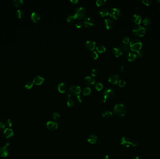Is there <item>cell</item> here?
Wrapping results in <instances>:
<instances>
[{"label":"cell","instance_id":"ac0fdd59","mask_svg":"<svg viewBox=\"0 0 160 159\" xmlns=\"http://www.w3.org/2000/svg\"><path fill=\"white\" fill-rule=\"evenodd\" d=\"M104 26L107 29H110L114 26L113 21L110 18H107L104 20Z\"/></svg>","mask_w":160,"mask_h":159},{"label":"cell","instance_id":"d590c367","mask_svg":"<svg viewBox=\"0 0 160 159\" xmlns=\"http://www.w3.org/2000/svg\"><path fill=\"white\" fill-rule=\"evenodd\" d=\"M33 85V82H31V81H28L25 83V87L27 89H30L32 87Z\"/></svg>","mask_w":160,"mask_h":159},{"label":"cell","instance_id":"4dcf8cb0","mask_svg":"<svg viewBox=\"0 0 160 159\" xmlns=\"http://www.w3.org/2000/svg\"><path fill=\"white\" fill-rule=\"evenodd\" d=\"M52 118L54 120L58 121L61 119V116L58 112H54L52 114Z\"/></svg>","mask_w":160,"mask_h":159},{"label":"cell","instance_id":"816d5d0a","mask_svg":"<svg viewBox=\"0 0 160 159\" xmlns=\"http://www.w3.org/2000/svg\"><path fill=\"white\" fill-rule=\"evenodd\" d=\"M134 159H141L139 157H138V156H137V157H135V158H134Z\"/></svg>","mask_w":160,"mask_h":159},{"label":"cell","instance_id":"e575fe53","mask_svg":"<svg viewBox=\"0 0 160 159\" xmlns=\"http://www.w3.org/2000/svg\"><path fill=\"white\" fill-rule=\"evenodd\" d=\"M106 2V0H97L96 1V4L98 6H102L105 4Z\"/></svg>","mask_w":160,"mask_h":159},{"label":"cell","instance_id":"60d3db41","mask_svg":"<svg viewBox=\"0 0 160 159\" xmlns=\"http://www.w3.org/2000/svg\"><path fill=\"white\" fill-rule=\"evenodd\" d=\"M119 85L120 87H124L125 85V82L123 79H120L119 81Z\"/></svg>","mask_w":160,"mask_h":159},{"label":"cell","instance_id":"f35d334b","mask_svg":"<svg viewBox=\"0 0 160 159\" xmlns=\"http://www.w3.org/2000/svg\"><path fill=\"white\" fill-rule=\"evenodd\" d=\"M142 2L144 5L148 6H150L152 3V1L151 0H143Z\"/></svg>","mask_w":160,"mask_h":159},{"label":"cell","instance_id":"681fc988","mask_svg":"<svg viewBox=\"0 0 160 159\" xmlns=\"http://www.w3.org/2000/svg\"><path fill=\"white\" fill-rule=\"evenodd\" d=\"M66 98H67V99H69V98H70V97H71V95H70V94H69V93H67L66 95Z\"/></svg>","mask_w":160,"mask_h":159},{"label":"cell","instance_id":"bcb514c9","mask_svg":"<svg viewBox=\"0 0 160 159\" xmlns=\"http://www.w3.org/2000/svg\"><path fill=\"white\" fill-rule=\"evenodd\" d=\"M136 56H137V58L138 57V58H140L141 57H142V53L141 52H140V51H138V52H137L136 53Z\"/></svg>","mask_w":160,"mask_h":159},{"label":"cell","instance_id":"d6a6232c","mask_svg":"<svg viewBox=\"0 0 160 159\" xmlns=\"http://www.w3.org/2000/svg\"><path fill=\"white\" fill-rule=\"evenodd\" d=\"M75 18H75L74 15H72V14H70V15H69L67 16V20L68 22L72 23H73L74 21H75Z\"/></svg>","mask_w":160,"mask_h":159},{"label":"cell","instance_id":"7402d4cb","mask_svg":"<svg viewBox=\"0 0 160 159\" xmlns=\"http://www.w3.org/2000/svg\"><path fill=\"white\" fill-rule=\"evenodd\" d=\"M112 52L114 55L116 57H119L123 54L122 50L118 48H114L112 50Z\"/></svg>","mask_w":160,"mask_h":159},{"label":"cell","instance_id":"7bdbcfd3","mask_svg":"<svg viewBox=\"0 0 160 159\" xmlns=\"http://www.w3.org/2000/svg\"><path fill=\"white\" fill-rule=\"evenodd\" d=\"M77 100H78L79 102L81 103V102H82L83 101V97L82 96H81V95H78L77 96Z\"/></svg>","mask_w":160,"mask_h":159},{"label":"cell","instance_id":"6da1fadb","mask_svg":"<svg viewBox=\"0 0 160 159\" xmlns=\"http://www.w3.org/2000/svg\"><path fill=\"white\" fill-rule=\"evenodd\" d=\"M126 113L127 109L123 104H117L114 107L113 113L117 116L119 117H122L126 114Z\"/></svg>","mask_w":160,"mask_h":159},{"label":"cell","instance_id":"f5cc1de1","mask_svg":"<svg viewBox=\"0 0 160 159\" xmlns=\"http://www.w3.org/2000/svg\"><path fill=\"white\" fill-rule=\"evenodd\" d=\"M156 2H158V3H160V0H156Z\"/></svg>","mask_w":160,"mask_h":159},{"label":"cell","instance_id":"2e32d148","mask_svg":"<svg viewBox=\"0 0 160 159\" xmlns=\"http://www.w3.org/2000/svg\"><path fill=\"white\" fill-rule=\"evenodd\" d=\"M98 140V137L96 135H89L87 138V141H88V142L91 144H95Z\"/></svg>","mask_w":160,"mask_h":159},{"label":"cell","instance_id":"7c38bea8","mask_svg":"<svg viewBox=\"0 0 160 159\" xmlns=\"http://www.w3.org/2000/svg\"><path fill=\"white\" fill-rule=\"evenodd\" d=\"M96 43L92 40L87 41L85 43V46L87 49L89 50H94L96 48Z\"/></svg>","mask_w":160,"mask_h":159},{"label":"cell","instance_id":"ba28073f","mask_svg":"<svg viewBox=\"0 0 160 159\" xmlns=\"http://www.w3.org/2000/svg\"><path fill=\"white\" fill-rule=\"evenodd\" d=\"M81 91V89L80 86L77 85H72L69 88V92L70 94L73 95H79Z\"/></svg>","mask_w":160,"mask_h":159},{"label":"cell","instance_id":"8fae6325","mask_svg":"<svg viewBox=\"0 0 160 159\" xmlns=\"http://www.w3.org/2000/svg\"><path fill=\"white\" fill-rule=\"evenodd\" d=\"M8 146H5L1 147L0 148V155L3 158L7 157L9 154V150L8 148Z\"/></svg>","mask_w":160,"mask_h":159},{"label":"cell","instance_id":"f907efd6","mask_svg":"<svg viewBox=\"0 0 160 159\" xmlns=\"http://www.w3.org/2000/svg\"><path fill=\"white\" fill-rule=\"evenodd\" d=\"M105 159H110V157L108 155H106L105 156Z\"/></svg>","mask_w":160,"mask_h":159},{"label":"cell","instance_id":"8992f818","mask_svg":"<svg viewBox=\"0 0 160 159\" xmlns=\"http://www.w3.org/2000/svg\"><path fill=\"white\" fill-rule=\"evenodd\" d=\"M86 14V11L85 9L83 7L77 8L75 10L74 16L75 18L80 19H82Z\"/></svg>","mask_w":160,"mask_h":159},{"label":"cell","instance_id":"8d00e7d4","mask_svg":"<svg viewBox=\"0 0 160 159\" xmlns=\"http://www.w3.org/2000/svg\"><path fill=\"white\" fill-rule=\"evenodd\" d=\"M123 42L125 44H127L130 43V39L128 36H124L123 38Z\"/></svg>","mask_w":160,"mask_h":159},{"label":"cell","instance_id":"db71d44e","mask_svg":"<svg viewBox=\"0 0 160 159\" xmlns=\"http://www.w3.org/2000/svg\"></svg>","mask_w":160,"mask_h":159},{"label":"cell","instance_id":"4fadbf2b","mask_svg":"<svg viewBox=\"0 0 160 159\" xmlns=\"http://www.w3.org/2000/svg\"><path fill=\"white\" fill-rule=\"evenodd\" d=\"M119 79V77L118 75L114 74V75H112L111 76L109 77L108 81L109 82L113 85H115L117 84Z\"/></svg>","mask_w":160,"mask_h":159},{"label":"cell","instance_id":"484cf974","mask_svg":"<svg viewBox=\"0 0 160 159\" xmlns=\"http://www.w3.org/2000/svg\"><path fill=\"white\" fill-rule=\"evenodd\" d=\"M82 92H83V95H84V96H87L88 95H89L91 93V90L89 87H86L83 89Z\"/></svg>","mask_w":160,"mask_h":159},{"label":"cell","instance_id":"52a82bcc","mask_svg":"<svg viewBox=\"0 0 160 159\" xmlns=\"http://www.w3.org/2000/svg\"><path fill=\"white\" fill-rule=\"evenodd\" d=\"M110 15L111 18L114 19H119L122 14V12L121 10L117 8H112L110 11Z\"/></svg>","mask_w":160,"mask_h":159},{"label":"cell","instance_id":"1f68e13d","mask_svg":"<svg viewBox=\"0 0 160 159\" xmlns=\"http://www.w3.org/2000/svg\"><path fill=\"white\" fill-rule=\"evenodd\" d=\"M24 13L23 10H22L21 9H18L17 10L16 12V15L18 18H21L24 16Z\"/></svg>","mask_w":160,"mask_h":159},{"label":"cell","instance_id":"277c9868","mask_svg":"<svg viewBox=\"0 0 160 159\" xmlns=\"http://www.w3.org/2000/svg\"><path fill=\"white\" fill-rule=\"evenodd\" d=\"M146 29L141 26H137L133 29L134 35L137 37H143L146 34Z\"/></svg>","mask_w":160,"mask_h":159},{"label":"cell","instance_id":"e0dca14e","mask_svg":"<svg viewBox=\"0 0 160 159\" xmlns=\"http://www.w3.org/2000/svg\"><path fill=\"white\" fill-rule=\"evenodd\" d=\"M44 78L40 76H35L33 79V83L37 85H41L44 82Z\"/></svg>","mask_w":160,"mask_h":159},{"label":"cell","instance_id":"f1b7e54d","mask_svg":"<svg viewBox=\"0 0 160 159\" xmlns=\"http://www.w3.org/2000/svg\"><path fill=\"white\" fill-rule=\"evenodd\" d=\"M143 24L145 26H148V25L150 24L151 23V20L149 17H145L142 21Z\"/></svg>","mask_w":160,"mask_h":159},{"label":"cell","instance_id":"c3c4849f","mask_svg":"<svg viewBox=\"0 0 160 159\" xmlns=\"http://www.w3.org/2000/svg\"><path fill=\"white\" fill-rule=\"evenodd\" d=\"M70 2L72 3L73 4H77L79 2V0H71Z\"/></svg>","mask_w":160,"mask_h":159},{"label":"cell","instance_id":"74e56055","mask_svg":"<svg viewBox=\"0 0 160 159\" xmlns=\"http://www.w3.org/2000/svg\"><path fill=\"white\" fill-rule=\"evenodd\" d=\"M12 121L11 120H10V119H8L7 120H6L5 124L6 125H7L8 127H11L12 125Z\"/></svg>","mask_w":160,"mask_h":159},{"label":"cell","instance_id":"5b68a950","mask_svg":"<svg viewBox=\"0 0 160 159\" xmlns=\"http://www.w3.org/2000/svg\"><path fill=\"white\" fill-rule=\"evenodd\" d=\"M114 96V91L111 88L105 89L103 92V97L102 98V101L105 102L107 99H111Z\"/></svg>","mask_w":160,"mask_h":159},{"label":"cell","instance_id":"ffe728a7","mask_svg":"<svg viewBox=\"0 0 160 159\" xmlns=\"http://www.w3.org/2000/svg\"><path fill=\"white\" fill-rule=\"evenodd\" d=\"M132 20L136 24L139 25L141 22L142 18L139 14H134L132 17Z\"/></svg>","mask_w":160,"mask_h":159},{"label":"cell","instance_id":"b9f144b4","mask_svg":"<svg viewBox=\"0 0 160 159\" xmlns=\"http://www.w3.org/2000/svg\"><path fill=\"white\" fill-rule=\"evenodd\" d=\"M98 71L97 69H93L92 70V71H91V75H92V76H93V77L97 76L98 75Z\"/></svg>","mask_w":160,"mask_h":159},{"label":"cell","instance_id":"3957f363","mask_svg":"<svg viewBox=\"0 0 160 159\" xmlns=\"http://www.w3.org/2000/svg\"><path fill=\"white\" fill-rule=\"evenodd\" d=\"M121 144L124 147H129L130 146L136 147L138 146V143L136 141L132 140L129 138L124 136L121 139Z\"/></svg>","mask_w":160,"mask_h":159},{"label":"cell","instance_id":"d6986e66","mask_svg":"<svg viewBox=\"0 0 160 159\" xmlns=\"http://www.w3.org/2000/svg\"><path fill=\"white\" fill-rule=\"evenodd\" d=\"M58 90L61 93H65L67 89V84L65 83H61L59 84L58 86Z\"/></svg>","mask_w":160,"mask_h":159},{"label":"cell","instance_id":"603a6c76","mask_svg":"<svg viewBox=\"0 0 160 159\" xmlns=\"http://www.w3.org/2000/svg\"><path fill=\"white\" fill-rule=\"evenodd\" d=\"M128 61L130 62H133L135 60L137 56L136 53L134 52H129L127 56Z\"/></svg>","mask_w":160,"mask_h":159},{"label":"cell","instance_id":"ee69618b","mask_svg":"<svg viewBox=\"0 0 160 159\" xmlns=\"http://www.w3.org/2000/svg\"><path fill=\"white\" fill-rule=\"evenodd\" d=\"M83 25V23H82V22H78L76 24V27L77 28H81Z\"/></svg>","mask_w":160,"mask_h":159},{"label":"cell","instance_id":"5bb4252c","mask_svg":"<svg viewBox=\"0 0 160 159\" xmlns=\"http://www.w3.org/2000/svg\"><path fill=\"white\" fill-rule=\"evenodd\" d=\"M84 24L86 28L92 27L95 24L94 20L90 17H87L84 20Z\"/></svg>","mask_w":160,"mask_h":159},{"label":"cell","instance_id":"9c48e42d","mask_svg":"<svg viewBox=\"0 0 160 159\" xmlns=\"http://www.w3.org/2000/svg\"><path fill=\"white\" fill-rule=\"evenodd\" d=\"M46 127L50 131H53L58 128V124L57 123L55 122L49 121L46 123Z\"/></svg>","mask_w":160,"mask_h":159},{"label":"cell","instance_id":"f6af8a7d","mask_svg":"<svg viewBox=\"0 0 160 159\" xmlns=\"http://www.w3.org/2000/svg\"><path fill=\"white\" fill-rule=\"evenodd\" d=\"M5 124L4 123L2 122V121H0V130H3L5 128Z\"/></svg>","mask_w":160,"mask_h":159},{"label":"cell","instance_id":"9a60e30c","mask_svg":"<svg viewBox=\"0 0 160 159\" xmlns=\"http://www.w3.org/2000/svg\"><path fill=\"white\" fill-rule=\"evenodd\" d=\"M85 83L88 86H91L95 84V78L91 76L86 77L84 79Z\"/></svg>","mask_w":160,"mask_h":159},{"label":"cell","instance_id":"d4e9b609","mask_svg":"<svg viewBox=\"0 0 160 159\" xmlns=\"http://www.w3.org/2000/svg\"><path fill=\"white\" fill-rule=\"evenodd\" d=\"M112 115V113L110 111H104L102 113V116L105 118H109Z\"/></svg>","mask_w":160,"mask_h":159},{"label":"cell","instance_id":"cb8c5ba5","mask_svg":"<svg viewBox=\"0 0 160 159\" xmlns=\"http://www.w3.org/2000/svg\"><path fill=\"white\" fill-rule=\"evenodd\" d=\"M109 14L108 10L105 8H101L99 10V14L102 17H104L108 15Z\"/></svg>","mask_w":160,"mask_h":159},{"label":"cell","instance_id":"836d02e7","mask_svg":"<svg viewBox=\"0 0 160 159\" xmlns=\"http://www.w3.org/2000/svg\"><path fill=\"white\" fill-rule=\"evenodd\" d=\"M95 87L98 91H100L103 88V85L100 82H97L95 84Z\"/></svg>","mask_w":160,"mask_h":159},{"label":"cell","instance_id":"f546056e","mask_svg":"<svg viewBox=\"0 0 160 159\" xmlns=\"http://www.w3.org/2000/svg\"><path fill=\"white\" fill-rule=\"evenodd\" d=\"M97 50L99 53H103L106 51V48L102 45H99L97 47Z\"/></svg>","mask_w":160,"mask_h":159},{"label":"cell","instance_id":"4316f807","mask_svg":"<svg viewBox=\"0 0 160 159\" xmlns=\"http://www.w3.org/2000/svg\"><path fill=\"white\" fill-rule=\"evenodd\" d=\"M23 0H14L13 3L14 5L16 7H20L23 4Z\"/></svg>","mask_w":160,"mask_h":159},{"label":"cell","instance_id":"7dc6e473","mask_svg":"<svg viewBox=\"0 0 160 159\" xmlns=\"http://www.w3.org/2000/svg\"><path fill=\"white\" fill-rule=\"evenodd\" d=\"M122 47H123V49H124V51H128V50H129V48H128V47L127 46V44H124Z\"/></svg>","mask_w":160,"mask_h":159},{"label":"cell","instance_id":"ab89813d","mask_svg":"<svg viewBox=\"0 0 160 159\" xmlns=\"http://www.w3.org/2000/svg\"><path fill=\"white\" fill-rule=\"evenodd\" d=\"M91 56L92 57V58L94 59H96L98 58V53L96 52V51H93L91 53Z\"/></svg>","mask_w":160,"mask_h":159},{"label":"cell","instance_id":"44dd1931","mask_svg":"<svg viewBox=\"0 0 160 159\" xmlns=\"http://www.w3.org/2000/svg\"><path fill=\"white\" fill-rule=\"evenodd\" d=\"M31 19L34 23H37L40 19V16L38 13L35 12L32 13L31 14Z\"/></svg>","mask_w":160,"mask_h":159},{"label":"cell","instance_id":"7a4b0ae2","mask_svg":"<svg viewBox=\"0 0 160 159\" xmlns=\"http://www.w3.org/2000/svg\"><path fill=\"white\" fill-rule=\"evenodd\" d=\"M142 47L141 42L138 39H134L130 43V48L131 49L136 52L139 51Z\"/></svg>","mask_w":160,"mask_h":159},{"label":"cell","instance_id":"83f0119b","mask_svg":"<svg viewBox=\"0 0 160 159\" xmlns=\"http://www.w3.org/2000/svg\"><path fill=\"white\" fill-rule=\"evenodd\" d=\"M74 105H75V102L73 99L70 98L67 99V105L68 107H74Z\"/></svg>","mask_w":160,"mask_h":159},{"label":"cell","instance_id":"30bf717a","mask_svg":"<svg viewBox=\"0 0 160 159\" xmlns=\"http://www.w3.org/2000/svg\"><path fill=\"white\" fill-rule=\"evenodd\" d=\"M4 136L7 139H11L14 136V133L12 130L10 128H6L4 131Z\"/></svg>","mask_w":160,"mask_h":159}]
</instances>
